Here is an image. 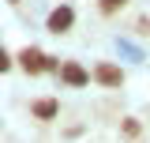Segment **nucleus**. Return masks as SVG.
<instances>
[{
	"mask_svg": "<svg viewBox=\"0 0 150 143\" xmlns=\"http://www.w3.org/2000/svg\"><path fill=\"white\" fill-rule=\"evenodd\" d=\"M94 79H98L101 87H120V83H124V72L112 68V64H98V68H94Z\"/></svg>",
	"mask_w": 150,
	"mask_h": 143,
	"instance_id": "f03ea898",
	"label": "nucleus"
},
{
	"mask_svg": "<svg viewBox=\"0 0 150 143\" xmlns=\"http://www.w3.org/2000/svg\"><path fill=\"white\" fill-rule=\"evenodd\" d=\"M19 60H23V68L30 72V75H38V72H53V68H56L53 56H45L41 49H34V45H26V49L19 53Z\"/></svg>",
	"mask_w": 150,
	"mask_h": 143,
	"instance_id": "f257e3e1",
	"label": "nucleus"
},
{
	"mask_svg": "<svg viewBox=\"0 0 150 143\" xmlns=\"http://www.w3.org/2000/svg\"><path fill=\"white\" fill-rule=\"evenodd\" d=\"M11 4H19V0H11Z\"/></svg>",
	"mask_w": 150,
	"mask_h": 143,
	"instance_id": "6e6552de",
	"label": "nucleus"
},
{
	"mask_svg": "<svg viewBox=\"0 0 150 143\" xmlns=\"http://www.w3.org/2000/svg\"><path fill=\"white\" fill-rule=\"evenodd\" d=\"M60 79H64L68 87H86V83H90V75L79 68V64H64V68H60Z\"/></svg>",
	"mask_w": 150,
	"mask_h": 143,
	"instance_id": "20e7f679",
	"label": "nucleus"
},
{
	"mask_svg": "<svg viewBox=\"0 0 150 143\" xmlns=\"http://www.w3.org/2000/svg\"><path fill=\"white\" fill-rule=\"evenodd\" d=\"M124 4H128V0H101V11H105V15H112V11H120Z\"/></svg>",
	"mask_w": 150,
	"mask_h": 143,
	"instance_id": "423d86ee",
	"label": "nucleus"
},
{
	"mask_svg": "<svg viewBox=\"0 0 150 143\" xmlns=\"http://www.w3.org/2000/svg\"><path fill=\"white\" fill-rule=\"evenodd\" d=\"M56 109H60L56 98H41V102H34V117H38V121H53Z\"/></svg>",
	"mask_w": 150,
	"mask_h": 143,
	"instance_id": "39448f33",
	"label": "nucleus"
},
{
	"mask_svg": "<svg viewBox=\"0 0 150 143\" xmlns=\"http://www.w3.org/2000/svg\"><path fill=\"white\" fill-rule=\"evenodd\" d=\"M71 23H75V11H71V8H56L53 15H49V30H53V34H64Z\"/></svg>",
	"mask_w": 150,
	"mask_h": 143,
	"instance_id": "7ed1b4c3",
	"label": "nucleus"
},
{
	"mask_svg": "<svg viewBox=\"0 0 150 143\" xmlns=\"http://www.w3.org/2000/svg\"><path fill=\"white\" fill-rule=\"evenodd\" d=\"M124 132L128 136H139V121H124Z\"/></svg>",
	"mask_w": 150,
	"mask_h": 143,
	"instance_id": "0eeeda50",
	"label": "nucleus"
}]
</instances>
